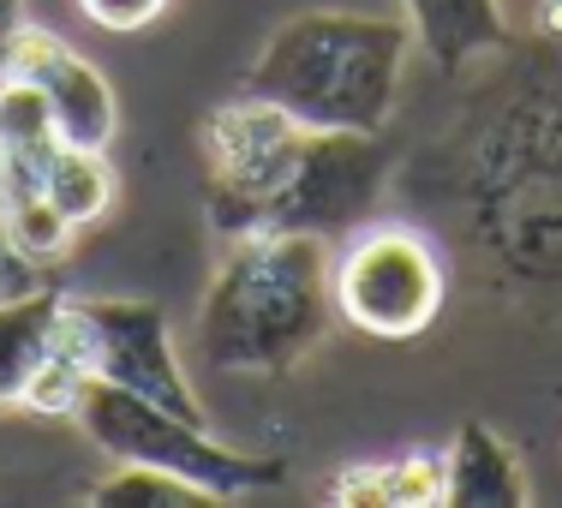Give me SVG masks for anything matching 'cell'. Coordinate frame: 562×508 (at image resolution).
I'll return each mask as SVG.
<instances>
[{
	"instance_id": "obj_1",
	"label": "cell",
	"mask_w": 562,
	"mask_h": 508,
	"mask_svg": "<svg viewBox=\"0 0 562 508\" xmlns=\"http://www.w3.org/2000/svg\"><path fill=\"white\" fill-rule=\"evenodd\" d=\"M336 317V258L317 234H246L227 239L198 305L192 341L216 371L281 377L293 371Z\"/></svg>"
},
{
	"instance_id": "obj_2",
	"label": "cell",
	"mask_w": 562,
	"mask_h": 508,
	"mask_svg": "<svg viewBox=\"0 0 562 508\" xmlns=\"http://www.w3.org/2000/svg\"><path fill=\"white\" fill-rule=\"evenodd\" d=\"M413 24L378 12H300L276 24L246 72V97L312 132H383L413 55Z\"/></svg>"
},
{
	"instance_id": "obj_3",
	"label": "cell",
	"mask_w": 562,
	"mask_h": 508,
	"mask_svg": "<svg viewBox=\"0 0 562 508\" xmlns=\"http://www.w3.org/2000/svg\"><path fill=\"white\" fill-rule=\"evenodd\" d=\"M72 425L90 437L109 461H132V466H162V473L198 485L210 503H234L246 490H270L288 478V461L276 454H246L234 443L210 437V419H186V413L144 400L120 383L90 377L78 395Z\"/></svg>"
},
{
	"instance_id": "obj_4",
	"label": "cell",
	"mask_w": 562,
	"mask_h": 508,
	"mask_svg": "<svg viewBox=\"0 0 562 508\" xmlns=\"http://www.w3.org/2000/svg\"><path fill=\"white\" fill-rule=\"evenodd\" d=\"M383 173H390V150L378 144V132H300L293 156L281 162L276 185L251 204L246 234H317L336 239L353 234L371 216L383 192Z\"/></svg>"
},
{
	"instance_id": "obj_5",
	"label": "cell",
	"mask_w": 562,
	"mask_h": 508,
	"mask_svg": "<svg viewBox=\"0 0 562 508\" xmlns=\"http://www.w3.org/2000/svg\"><path fill=\"white\" fill-rule=\"evenodd\" d=\"M60 347L102 383L162 400V407L204 419L198 390L186 383L180 347H173V324L156 300H120V293H66L60 312Z\"/></svg>"
},
{
	"instance_id": "obj_6",
	"label": "cell",
	"mask_w": 562,
	"mask_h": 508,
	"mask_svg": "<svg viewBox=\"0 0 562 508\" xmlns=\"http://www.w3.org/2000/svg\"><path fill=\"white\" fill-rule=\"evenodd\" d=\"M443 312V263L413 227H353L336 251V317L359 336L413 341Z\"/></svg>"
},
{
	"instance_id": "obj_7",
	"label": "cell",
	"mask_w": 562,
	"mask_h": 508,
	"mask_svg": "<svg viewBox=\"0 0 562 508\" xmlns=\"http://www.w3.org/2000/svg\"><path fill=\"white\" fill-rule=\"evenodd\" d=\"M7 78H24V84H36L48 97L60 144H85V150H109L114 144V132H120L114 84L60 31H43V24L24 19L7 48Z\"/></svg>"
},
{
	"instance_id": "obj_8",
	"label": "cell",
	"mask_w": 562,
	"mask_h": 508,
	"mask_svg": "<svg viewBox=\"0 0 562 508\" xmlns=\"http://www.w3.org/2000/svg\"><path fill=\"white\" fill-rule=\"evenodd\" d=\"M532 497L527 466L508 449L503 431L485 419H467L443 449V503L449 508H520Z\"/></svg>"
},
{
	"instance_id": "obj_9",
	"label": "cell",
	"mask_w": 562,
	"mask_h": 508,
	"mask_svg": "<svg viewBox=\"0 0 562 508\" xmlns=\"http://www.w3.org/2000/svg\"><path fill=\"white\" fill-rule=\"evenodd\" d=\"M413 24V43L443 72H461L479 55H497L508 43V19L497 0H401Z\"/></svg>"
},
{
	"instance_id": "obj_10",
	"label": "cell",
	"mask_w": 562,
	"mask_h": 508,
	"mask_svg": "<svg viewBox=\"0 0 562 508\" xmlns=\"http://www.w3.org/2000/svg\"><path fill=\"white\" fill-rule=\"evenodd\" d=\"M60 312H66V287L48 282L19 293V300H0V413L19 407V395L31 390L43 359L60 347Z\"/></svg>"
},
{
	"instance_id": "obj_11",
	"label": "cell",
	"mask_w": 562,
	"mask_h": 508,
	"mask_svg": "<svg viewBox=\"0 0 562 508\" xmlns=\"http://www.w3.org/2000/svg\"><path fill=\"white\" fill-rule=\"evenodd\" d=\"M329 497L341 508H431L443 503V449H401L390 461L347 466Z\"/></svg>"
},
{
	"instance_id": "obj_12",
	"label": "cell",
	"mask_w": 562,
	"mask_h": 508,
	"mask_svg": "<svg viewBox=\"0 0 562 508\" xmlns=\"http://www.w3.org/2000/svg\"><path fill=\"white\" fill-rule=\"evenodd\" d=\"M43 192L48 204L60 210L72 227H90L109 216L114 204V168H109V150H85V144H55L43 168Z\"/></svg>"
},
{
	"instance_id": "obj_13",
	"label": "cell",
	"mask_w": 562,
	"mask_h": 508,
	"mask_svg": "<svg viewBox=\"0 0 562 508\" xmlns=\"http://www.w3.org/2000/svg\"><path fill=\"white\" fill-rule=\"evenodd\" d=\"M85 503H97V508H204L210 497L198 485H186V478L162 473V466L114 461V473L102 485H90Z\"/></svg>"
},
{
	"instance_id": "obj_14",
	"label": "cell",
	"mask_w": 562,
	"mask_h": 508,
	"mask_svg": "<svg viewBox=\"0 0 562 508\" xmlns=\"http://www.w3.org/2000/svg\"><path fill=\"white\" fill-rule=\"evenodd\" d=\"M60 144L55 114H48V97L24 78H0V150L7 156H36L48 162Z\"/></svg>"
},
{
	"instance_id": "obj_15",
	"label": "cell",
	"mask_w": 562,
	"mask_h": 508,
	"mask_svg": "<svg viewBox=\"0 0 562 508\" xmlns=\"http://www.w3.org/2000/svg\"><path fill=\"white\" fill-rule=\"evenodd\" d=\"M0 234H7V239H12V246H19L31 263L55 270V263L66 258V251H72L78 227L66 222L55 204H48V192H31V197H19V204H7V210H0Z\"/></svg>"
},
{
	"instance_id": "obj_16",
	"label": "cell",
	"mask_w": 562,
	"mask_h": 508,
	"mask_svg": "<svg viewBox=\"0 0 562 508\" xmlns=\"http://www.w3.org/2000/svg\"><path fill=\"white\" fill-rule=\"evenodd\" d=\"M85 383H90V371L78 365L66 347H55V353L43 359V371L31 377V390L19 395V407H24V413H43V419H72Z\"/></svg>"
},
{
	"instance_id": "obj_17",
	"label": "cell",
	"mask_w": 562,
	"mask_h": 508,
	"mask_svg": "<svg viewBox=\"0 0 562 508\" xmlns=\"http://www.w3.org/2000/svg\"><path fill=\"white\" fill-rule=\"evenodd\" d=\"M78 12H85L97 31H114V36H132L144 31V24H156L168 12V0H78Z\"/></svg>"
},
{
	"instance_id": "obj_18",
	"label": "cell",
	"mask_w": 562,
	"mask_h": 508,
	"mask_svg": "<svg viewBox=\"0 0 562 508\" xmlns=\"http://www.w3.org/2000/svg\"><path fill=\"white\" fill-rule=\"evenodd\" d=\"M48 282V270L43 263H31L19 246H12L7 234H0V300H19V293H31V287H43Z\"/></svg>"
},
{
	"instance_id": "obj_19",
	"label": "cell",
	"mask_w": 562,
	"mask_h": 508,
	"mask_svg": "<svg viewBox=\"0 0 562 508\" xmlns=\"http://www.w3.org/2000/svg\"><path fill=\"white\" fill-rule=\"evenodd\" d=\"M24 24V0H0V78H7V48Z\"/></svg>"
}]
</instances>
